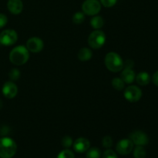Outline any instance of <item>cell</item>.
Here are the masks:
<instances>
[{
    "label": "cell",
    "mask_w": 158,
    "mask_h": 158,
    "mask_svg": "<svg viewBox=\"0 0 158 158\" xmlns=\"http://www.w3.org/2000/svg\"><path fill=\"white\" fill-rule=\"evenodd\" d=\"M29 51L24 46H18L13 48L9 53V60L15 66H22L28 62Z\"/></svg>",
    "instance_id": "obj_1"
},
{
    "label": "cell",
    "mask_w": 158,
    "mask_h": 158,
    "mask_svg": "<svg viewBox=\"0 0 158 158\" xmlns=\"http://www.w3.org/2000/svg\"><path fill=\"white\" fill-rule=\"evenodd\" d=\"M17 144L10 137L0 139V157L12 158L16 154Z\"/></svg>",
    "instance_id": "obj_2"
},
{
    "label": "cell",
    "mask_w": 158,
    "mask_h": 158,
    "mask_svg": "<svg viewBox=\"0 0 158 158\" xmlns=\"http://www.w3.org/2000/svg\"><path fill=\"white\" fill-rule=\"evenodd\" d=\"M105 65L108 70L113 73L120 72L123 68V61L120 56L115 52H110L105 56Z\"/></svg>",
    "instance_id": "obj_3"
},
{
    "label": "cell",
    "mask_w": 158,
    "mask_h": 158,
    "mask_svg": "<svg viewBox=\"0 0 158 158\" xmlns=\"http://www.w3.org/2000/svg\"><path fill=\"white\" fill-rule=\"evenodd\" d=\"M106 42V35L103 31L96 29L91 32L88 38V44L89 47L94 49H100Z\"/></svg>",
    "instance_id": "obj_4"
},
{
    "label": "cell",
    "mask_w": 158,
    "mask_h": 158,
    "mask_svg": "<svg viewBox=\"0 0 158 158\" xmlns=\"http://www.w3.org/2000/svg\"><path fill=\"white\" fill-rule=\"evenodd\" d=\"M82 10L87 15H96L101 10V4L98 0H86L82 5Z\"/></svg>",
    "instance_id": "obj_5"
},
{
    "label": "cell",
    "mask_w": 158,
    "mask_h": 158,
    "mask_svg": "<svg viewBox=\"0 0 158 158\" xmlns=\"http://www.w3.org/2000/svg\"><path fill=\"white\" fill-rule=\"evenodd\" d=\"M18 40V34L13 29H6L0 33V43L3 46H12Z\"/></svg>",
    "instance_id": "obj_6"
},
{
    "label": "cell",
    "mask_w": 158,
    "mask_h": 158,
    "mask_svg": "<svg viewBox=\"0 0 158 158\" xmlns=\"http://www.w3.org/2000/svg\"><path fill=\"white\" fill-rule=\"evenodd\" d=\"M124 97L127 101L131 103L137 102L142 97L141 89L137 86H129L125 89Z\"/></svg>",
    "instance_id": "obj_7"
},
{
    "label": "cell",
    "mask_w": 158,
    "mask_h": 158,
    "mask_svg": "<svg viewBox=\"0 0 158 158\" xmlns=\"http://www.w3.org/2000/svg\"><path fill=\"white\" fill-rule=\"evenodd\" d=\"M130 140L137 146H145L149 143V137L146 133L141 131H135L130 134Z\"/></svg>",
    "instance_id": "obj_8"
},
{
    "label": "cell",
    "mask_w": 158,
    "mask_h": 158,
    "mask_svg": "<svg viewBox=\"0 0 158 158\" xmlns=\"http://www.w3.org/2000/svg\"><path fill=\"white\" fill-rule=\"evenodd\" d=\"M134 143L130 139H122L116 146V151L120 155H127L134 150Z\"/></svg>",
    "instance_id": "obj_9"
},
{
    "label": "cell",
    "mask_w": 158,
    "mask_h": 158,
    "mask_svg": "<svg viewBox=\"0 0 158 158\" xmlns=\"http://www.w3.org/2000/svg\"><path fill=\"white\" fill-rule=\"evenodd\" d=\"M26 48L28 50L33 53H38L41 52L44 47V43L43 40L39 37H32L26 42Z\"/></svg>",
    "instance_id": "obj_10"
},
{
    "label": "cell",
    "mask_w": 158,
    "mask_h": 158,
    "mask_svg": "<svg viewBox=\"0 0 158 158\" xmlns=\"http://www.w3.org/2000/svg\"><path fill=\"white\" fill-rule=\"evenodd\" d=\"M73 150L77 153L83 154L86 152L90 148V142L87 138L85 137H79L73 143Z\"/></svg>",
    "instance_id": "obj_11"
},
{
    "label": "cell",
    "mask_w": 158,
    "mask_h": 158,
    "mask_svg": "<svg viewBox=\"0 0 158 158\" xmlns=\"http://www.w3.org/2000/svg\"><path fill=\"white\" fill-rule=\"evenodd\" d=\"M2 94L6 98L13 99L18 94V87L12 81H8L3 85Z\"/></svg>",
    "instance_id": "obj_12"
},
{
    "label": "cell",
    "mask_w": 158,
    "mask_h": 158,
    "mask_svg": "<svg viewBox=\"0 0 158 158\" xmlns=\"http://www.w3.org/2000/svg\"><path fill=\"white\" fill-rule=\"evenodd\" d=\"M7 8L13 15H19L23 9V3L22 0H8Z\"/></svg>",
    "instance_id": "obj_13"
},
{
    "label": "cell",
    "mask_w": 158,
    "mask_h": 158,
    "mask_svg": "<svg viewBox=\"0 0 158 158\" xmlns=\"http://www.w3.org/2000/svg\"><path fill=\"white\" fill-rule=\"evenodd\" d=\"M120 78L123 80L125 83L131 84L134 81L136 78L135 72L132 69V68L125 67V69L122 71L120 74Z\"/></svg>",
    "instance_id": "obj_14"
},
{
    "label": "cell",
    "mask_w": 158,
    "mask_h": 158,
    "mask_svg": "<svg viewBox=\"0 0 158 158\" xmlns=\"http://www.w3.org/2000/svg\"><path fill=\"white\" fill-rule=\"evenodd\" d=\"M93 56V52L89 48L83 47L80 49L78 52V59L82 62L89 61Z\"/></svg>",
    "instance_id": "obj_15"
},
{
    "label": "cell",
    "mask_w": 158,
    "mask_h": 158,
    "mask_svg": "<svg viewBox=\"0 0 158 158\" xmlns=\"http://www.w3.org/2000/svg\"><path fill=\"white\" fill-rule=\"evenodd\" d=\"M135 79L140 86H147L151 81V76L147 72H140L137 74Z\"/></svg>",
    "instance_id": "obj_16"
},
{
    "label": "cell",
    "mask_w": 158,
    "mask_h": 158,
    "mask_svg": "<svg viewBox=\"0 0 158 158\" xmlns=\"http://www.w3.org/2000/svg\"><path fill=\"white\" fill-rule=\"evenodd\" d=\"M90 25L94 29H100L104 25V20L100 15H94L90 19Z\"/></svg>",
    "instance_id": "obj_17"
},
{
    "label": "cell",
    "mask_w": 158,
    "mask_h": 158,
    "mask_svg": "<svg viewBox=\"0 0 158 158\" xmlns=\"http://www.w3.org/2000/svg\"><path fill=\"white\" fill-rule=\"evenodd\" d=\"M112 86L116 90L121 91L124 89L125 83L120 77H115L112 80Z\"/></svg>",
    "instance_id": "obj_18"
},
{
    "label": "cell",
    "mask_w": 158,
    "mask_h": 158,
    "mask_svg": "<svg viewBox=\"0 0 158 158\" xmlns=\"http://www.w3.org/2000/svg\"><path fill=\"white\" fill-rule=\"evenodd\" d=\"M101 151L97 148H89L86 151V158H100Z\"/></svg>",
    "instance_id": "obj_19"
},
{
    "label": "cell",
    "mask_w": 158,
    "mask_h": 158,
    "mask_svg": "<svg viewBox=\"0 0 158 158\" xmlns=\"http://www.w3.org/2000/svg\"><path fill=\"white\" fill-rule=\"evenodd\" d=\"M147 156V152L143 146H137L134 148V158H145Z\"/></svg>",
    "instance_id": "obj_20"
},
{
    "label": "cell",
    "mask_w": 158,
    "mask_h": 158,
    "mask_svg": "<svg viewBox=\"0 0 158 158\" xmlns=\"http://www.w3.org/2000/svg\"><path fill=\"white\" fill-rule=\"evenodd\" d=\"M56 158H75V155L71 150H69V148H66L59 153Z\"/></svg>",
    "instance_id": "obj_21"
},
{
    "label": "cell",
    "mask_w": 158,
    "mask_h": 158,
    "mask_svg": "<svg viewBox=\"0 0 158 158\" xmlns=\"http://www.w3.org/2000/svg\"><path fill=\"white\" fill-rule=\"evenodd\" d=\"M85 19V15L84 13L82 12H77L73 16V22L75 24H81Z\"/></svg>",
    "instance_id": "obj_22"
},
{
    "label": "cell",
    "mask_w": 158,
    "mask_h": 158,
    "mask_svg": "<svg viewBox=\"0 0 158 158\" xmlns=\"http://www.w3.org/2000/svg\"><path fill=\"white\" fill-rule=\"evenodd\" d=\"M9 77L11 80V81H16V80H18L20 77L19 69H16V68L11 69L10 72L9 73Z\"/></svg>",
    "instance_id": "obj_23"
},
{
    "label": "cell",
    "mask_w": 158,
    "mask_h": 158,
    "mask_svg": "<svg viewBox=\"0 0 158 158\" xmlns=\"http://www.w3.org/2000/svg\"><path fill=\"white\" fill-rule=\"evenodd\" d=\"M62 146L65 148H69L70 147L73 146V139L71 138L69 136H65L63 139H62Z\"/></svg>",
    "instance_id": "obj_24"
},
{
    "label": "cell",
    "mask_w": 158,
    "mask_h": 158,
    "mask_svg": "<svg viewBox=\"0 0 158 158\" xmlns=\"http://www.w3.org/2000/svg\"><path fill=\"white\" fill-rule=\"evenodd\" d=\"M102 145L103 148L109 149L113 146V139L110 136H106L102 140Z\"/></svg>",
    "instance_id": "obj_25"
},
{
    "label": "cell",
    "mask_w": 158,
    "mask_h": 158,
    "mask_svg": "<svg viewBox=\"0 0 158 158\" xmlns=\"http://www.w3.org/2000/svg\"><path fill=\"white\" fill-rule=\"evenodd\" d=\"M103 158H118L115 151L111 149H107L103 152Z\"/></svg>",
    "instance_id": "obj_26"
},
{
    "label": "cell",
    "mask_w": 158,
    "mask_h": 158,
    "mask_svg": "<svg viewBox=\"0 0 158 158\" xmlns=\"http://www.w3.org/2000/svg\"><path fill=\"white\" fill-rule=\"evenodd\" d=\"M117 0H100V4L106 8L113 7L116 5Z\"/></svg>",
    "instance_id": "obj_27"
},
{
    "label": "cell",
    "mask_w": 158,
    "mask_h": 158,
    "mask_svg": "<svg viewBox=\"0 0 158 158\" xmlns=\"http://www.w3.org/2000/svg\"><path fill=\"white\" fill-rule=\"evenodd\" d=\"M8 19L5 14L0 13V29L4 27L6 24H7Z\"/></svg>",
    "instance_id": "obj_28"
},
{
    "label": "cell",
    "mask_w": 158,
    "mask_h": 158,
    "mask_svg": "<svg viewBox=\"0 0 158 158\" xmlns=\"http://www.w3.org/2000/svg\"><path fill=\"white\" fill-rule=\"evenodd\" d=\"M153 82L156 86H158V70L153 76Z\"/></svg>",
    "instance_id": "obj_29"
},
{
    "label": "cell",
    "mask_w": 158,
    "mask_h": 158,
    "mask_svg": "<svg viewBox=\"0 0 158 158\" xmlns=\"http://www.w3.org/2000/svg\"><path fill=\"white\" fill-rule=\"evenodd\" d=\"M2 101L0 100V108L2 107Z\"/></svg>",
    "instance_id": "obj_30"
}]
</instances>
